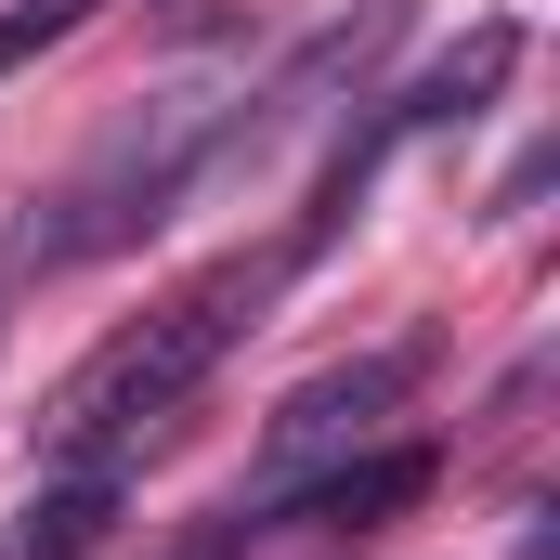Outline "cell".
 I'll return each mask as SVG.
<instances>
[{
    "label": "cell",
    "mask_w": 560,
    "mask_h": 560,
    "mask_svg": "<svg viewBox=\"0 0 560 560\" xmlns=\"http://www.w3.org/2000/svg\"><path fill=\"white\" fill-rule=\"evenodd\" d=\"M418 392V352H365V365H326V378H300L275 405V430H261V495H287L300 469H326V456H352L365 430L392 418Z\"/></svg>",
    "instance_id": "3957f363"
},
{
    "label": "cell",
    "mask_w": 560,
    "mask_h": 560,
    "mask_svg": "<svg viewBox=\"0 0 560 560\" xmlns=\"http://www.w3.org/2000/svg\"><path fill=\"white\" fill-rule=\"evenodd\" d=\"M287 275H300L287 248H235V261H209L183 300H156L143 326H118V339H105L92 365H66V392L39 405V456H143V430L261 326V300H275Z\"/></svg>",
    "instance_id": "6da1fadb"
},
{
    "label": "cell",
    "mask_w": 560,
    "mask_h": 560,
    "mask_svg": "<svg viewBox=\"0 0 560 560\" xmlns=\"http://www.w3.org/2000/svg\"><path fill=\"white\" fill-rule=\"evenodd\" d=\"M118 495H131V456H52V482L26 495V522L0 535V560H92L105 522H118Z\"/></svg>",
    "instance_id": "5b68a950"
},
{
    "label": "cell",
    "mask_w": 560,
    "mask_h": 560,
    "mask_svg": "<svg viewBox=\"0 0 560 560\" xmlns=\"http://www.w3.org/2000/svg\"><path fill=\"white\" fill-rule=\"evenodd\" d=\"M430 469H443L430 443H365V456H326V469H300L287 495H248V509H235V535H365V522L418 509Z\"/></svg>",
    "instance_id": "277c9868"
},
{
    "label": "cell",
    "mask_w": 560,
    "mask_h": 560,
    "mask_svg": "<svg viewBox=\"0 0 560 560\" xmlns=\"http://www.w3.org/2000/svg\"><path fill=\"white\" fill-rule=\"evenodd\" d=\"M235 131H248V92H235V105H209V92H156L143 118H118V131L66 170V196L26 209V235H13L26 275H79V261L131 248V235H143V222H156V209H170Z\"/></svg>",
    "instance_id": "7a4b0ae2"
},
{
    "label": "cell",
    "mask_w": 560,
    "mask_h": 560,
    "mask_svg": "<svg viewBox=\"0 0 560 560\" xmlns=\"http://www.w3.org/2000/svg\"><path fill=\"white\" fill-rule=\"evenodd\" d=\"M183 560H222V548H183Z\"/></svg>",
    "instance_id": "8992f818"
}]
</instances>
